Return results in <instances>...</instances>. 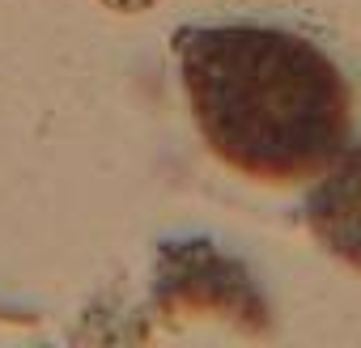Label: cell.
<instances>
[{
  "mask_svg": "<svg viewBox=\"0 0 361 348\" xmlns=\"http://www.w3.org/2000/svg\"><path fill=\"white\" fill-rule=\"evenodd\" d=\"M306 225L314 242L361 272V144L344 149L306 200Z\"/></svg>",
  "mask_w": 361,
  "mask_h": 348,
  "instance_id": "cell-2",
  "label": "cell"
},
{
  "mask_svg": "<svg viewBox=\"0 0 361 348\" xmlns=\"http://www.w3.org/2000/svg\"><path fill=\"white\" fill-rule=\"evenodd\" d=\"M192 119L217 161L268 187L306 183L344 153L353 94L302 35L192 26L174 35Z\"/></svg>",
  "mask_w": 361,
  "mask_h": 348,
  "instance_id": "cell-1",
  "label": "cell"
}]
</instances>
